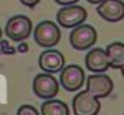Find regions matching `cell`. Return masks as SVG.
<instances>
[{"mask_svg": "<svg viewBox=\"0 0 124 115\" xmlns=\"http://www.w3.org/2000/svg\"><path fill=\"white\" fill-rule=\"evenodd\" d=\"M34 38L36 43L41 47H54L61 40L60 27L48 20L41 21L34 31Z\"/></svg>", "mask_w": 124, "mask_h": 115, "instance_id": "6da1fadb", "label": "cell"}, {"mask_svg": "<svg viewBox=\"0 0 124 115\" xmlns=\"http://www.w3.org/2000/svg\"><path fill=\"white\" fill-rule=\"evenodd\" d=\"M31 31H32V22L30 17L25 15H15L10 17L5 26L6 36L16 42L26 40L30 36Z\"/></svg>", "mask_w": 124, "mask_h": 115, "instance_id": "7a4b0ae2", "label": "cell"}, {"mask_svg": "<svg viewBox=\"0 0 124 115\" xmlns=\"http://www.w3.org/2000/svg\"><path fill=\"white\" fill-rule=\"evenodd\" d=\"M97 41V31L91 25H78L70 34V43L75 50L86 51Z\"/></svg>", "mask_w": 124, "mask_h": 115, "instance_id": "3957f363", "label": "cell"}, {"mask_svg": "<svg viewBox=\"0 0 124 115\" xmlns=\"http://www.w3.org/2000/svg\"><path fill=\"white\" fill-rule=\"evenodd\" d=\"M32 89L39 98L51 99L58 94L60 84L52 73H41L34 78Z\"/></svg>", "mask_w": 124, "mask_h": 115, "instance_id": "277c9868", "label": "cell"}, {"mask_svg": "<svg viewBox=\"0 0 124 115\" xmlns=\"http://www.w3.org/2000/svg\"><path fill=\"white\" fill-rule=\"evenodd\" d=\"M75 115H97L101 110L99 98L91 94L87 89L79 92L72 101Z\"/></svg>", "mask_w": 124, "mask_h": 115, "instance_id": "5b68a950", "label": "cell"}, {"mask_svg": "<svg viewBox=\"0 0 124 115\" xmlns=\"http://www.w3.org/2000/svg\"><path fill=\"white\" fill-rule=\"evenodd\" d=\"M57 22L62 27H76L81 24H83L87 19V11L83 6L79 5H67L58 10L56 15Z\"/></svg>", "mask_w": 124, "mask_h": 115, "instance_id": "8992f818", "label": "cell"}, {"mask_svg": "<svg viewBox=\"0 0 124 115\" xmlns=\"http://www.w3.org/2000/svg\"><path fill=\"white\" fill-rule=\"evenodd\" d=\"M85 82V72L77 65H70L62 68L60 74V83L67 92H77Z\"/></svg>", "mask_w": 124, "mask_h": 115, "instance_id": "52a82bcc", "label": "cell"}, {"mask_svg": "<svg viewBox=\"0 0 124 115\" xmlns=\"http://www.w3.org/2000/svg\"><path fill=\"white\" fill-rule=\"evenodd\" d=\"M87 90L97 98H106L113 90V80L107 74H92L87 78Z\"/></svg>", "mask_w": 124, "mask_h": 115, "instance_id": "ba28073f", "label": "cell"}, {"mask_svg": "<svg viewBox=\"0 0 124 115\" xmlns=\"http://www.w3.org/2000/svg\"><path fill=\"white\" fill-rule=\"evenodd\" d=\"M97 13L108 22H118L124 19V1L122 0H104L98 4Z\"/></svg>", "mask_w": 124, "mask_h": 115, "instance_id": "9c48e42d", "label": "cell"}, {"mask_svg": "<svg viewBox=\"0 0 124 115\" xmlns=\"http://www.w3.org/2000/svg\"><path fill=\"white\" fill-rule=\"evenodd\" d=\"M39 66L46 73H57L65 66V57L57 50H47L40 55Z\"/></svg>", "mask_w": 124, "mask_h": 115, "instance_id": "30bf717a", "label": "cell"}, {"mask_svg": "<svg viewBox=\"0 0 124 115\" xmlns=\"http://www.w3.org/2000/svg\"><path fill=\"white\" fill-rule=\"evenodd\" d=\"M85 62L87 69L93 73H103L109 68V62L106 51L99 47L91 50L86 55Z\"/></svg>", "mask_w": 124, "mask_h": 115, "instance_id": "8fae6325", "label": "cell"}, {"mask_svg": "<svg viewBox=\"0 0 124 115\" xmlns=\"http://www.w3.org/2000/svg\"><path fill=\"white\" fill-rule=\"evenodd\" d=\"M106 53L108 57L109 67L119 68L124 65V43L122 42H113L107 46Z\"/></svg>", "mask_w": 124, "mask_h": 115, "instance_id": "7c38bea8", "label": "cell"}, {"mask_svg": "<svg viewBox=\"0 0 124 115\" xmlns=\"http://www.w3.org/2000/svg\"><path fill=\"white\" fill-rule=\"evenodd\" d=\"M42 115H70L67 104L61 100H47L41 105Z\"/></svg>", "mask_w": 124, "mask_h": 115, "instance_id": "4fadbf2b", "label": "cell"}, {"mask_svg": "<svg viewBox=\"0 0 124 115\" xmlns=\"http://www.w3.org/2000/svg\"><path fill=\"white\" fill-rule=\"evenodd\" d=\"M17 115H40L37 109L32 105H23L17 110Z\"/></svg>", "mask_w": 124, "mask_h": 115, "instance_id": "5bb4252c", "label": "cell"}, {"mask_svg": "<svg viewBox=\"0 0 124 115\" xmlns=\"http://www.w3.org/2000/svg\"><path fill=\"white\" fill-rule=\"evenodd\" d=\"M41 0H20V3H21L23 5H25V6H27V7H34Z\"/></svg>", "mask_w": 124, "mask_h": 115, "instance_id": "9a60e30c", "label": "cell"}, {"mask_svg": "<svg viewBox=\"0 0 124 115\" xmlns=\"http://www.w3.org/2000/svg\"><path fill=\"white\" fill-rule=\"evenodd\" d=\"M55 1H56L57 4H60V5L67 6V5H73V4H76L77 1H79V0H55Z\"/></svg>", "mask_w": 124, "mask_h": 115, "instance_id": "2e32d148", "label": "cell"}, {"mask_svg": "<svg viewBox=\"0 0 124 115\" xmlns=\"http://www.w3.org/2000/svg\"><path fill=\"white\" fill-rule=\"evenodd\" d=\"M88 3H91V4H101V3H103L104 0H87Z\"/></svg>", "mask_w": 124, "mask_h": 115, "instance_id": "e0dca14e", "label": "cell"}, {"mask_svg": "<svg viewBox=\"0 0 124 115\" xmlns=\"http://www.w3.org/2000/svg\"><path fill=\"white\" fill-rule=\"evenodd\" d=\"M120 71H122V74H123V77H124V65L120 67Z\"/></svg>", "mask_w": 124, "mask_h": 115, "instance_id": "ac0fdd59", "label": "cell"}, {"mask_svg": "<svg viewBox=\"0 0 124 115\" xmlns=\"http://www.w3.org/2000/svg\"><path fill=\"white\" fill-rule=\"evenodd\" d=\"M1 36H3V31H1V27H0V40H1Z\"/></svg>", "mask_w": 124, "mask_h": 115, "instance_id": "d6986e66", "label": "cell"}]
</instances>
